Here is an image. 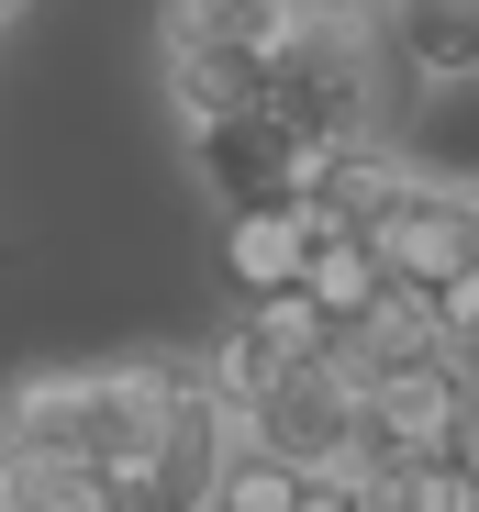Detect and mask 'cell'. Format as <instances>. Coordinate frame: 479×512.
Returning a JSON list of instances; mask_svg holds the SVG:
<instances>
[{"label": "cell", "instance_id": "1", "mask_svg": "<svg viewBox=\"0 0 479 512\" xmlns=\"http://www.w3.org/2000/svg\"><path fill=\"white\" fill-rule=\"evenodd\" d=\"M379 0H290V34L268 56V123L301 156H335L357 134H379Z\"/></svg>", "mask_w": 479, "mask_h": 512}, {"label": "cell", "instance_id": "2", "mask_svg": "<svg viewBox=\"0 0 479 512\" xmlns=\"http://www.w3.org/2000/svg\"><path fill=\"white\" fill-rule=\"evenodd\" d=\"M368 245H379L390 290L435 301V290L479 279V190H468V179H424V167H413V179H402V201L368 223Z\"/></svg>", "mask_w": 479, "mask_h": 512}, {"label": "cell", "instance_id": "3", "mask_svg": "<svg viewBox=\"0 0 479 512\" xmlns=\"http://www.w3.org/2000/svg\"><path fill=\"white\" fill-rule=\"evenodd\" d=\"M234 435L268 446L279 468H346V446H357V390H346L335 346H324V357H301V368H279L246 412H234Z\"/></svg>", "mask_w": 479, "mask_h": 512}, {"label": "cell", "instance_id": "4", "mask_svg": "<svg viewBox=\"0 0 479 512\" xmlns=\"http://www.w3.org/2000/svg\"><path fill=\"white\" fill-rule=\"evenodd\" d=\"M190 167H201V190L223 212H279V201H301V167L312 156L268 112H223V123H190Z\"/></svg>", "mask_w": 479, "mask_h": 512}, {"label": "cell", "instance_id": "5", "mask_svg": "<svg viewBox=\"0 0 479 512\" xmlns=\"http://www.w3.org/2000/svg\"><path fill=\"white\" fill-rule=\"evenodd\" d=\"M457 368H402V379H368L357 390V446H346V468H379V479H402L413 457H435L446 446V423H457Z\"/></svg>", "mask_w": 479, "mask_h": 512}, {"label": "cell", "instance_id": "6", "mask_svg": "<svg viewBox=\"0 0 479 512\" xmlns=\"http://www.w3.org/2000/svg\"><path fill=\"white\" fill-rule=\"evenodd\" d=\"M324 223H335V212L312 201V190L279 201V212H223V245H212V256H223V290H234V301L301 290V256H312V234H324Z\"/></svg>", "mask_w": 479, "mask_h": 512}, {"label": "cell", "instance_id": "7", "mask_svg": "<svg viewBox=\"0 0 479 512\" xmlns=\"http://www.w3.org/2000/svg\"><path fill=\"white\" fill-rule=\"evenodd\" d=\"M379 45L435 90H468L479 78V0H379Z\"/></svg>", "mask_w": 479, "mask_h": 512}, {"label": "cell", "instance_id": "8", "mask_svg": "<svg viewBox=\"0 0 479 512\" xmlns=\"http://www.w3.org/2000/svg\"><path fill=\"white\" fill-rule=\"evenodd\" d=\"M156 90H168L179 134L223 123V112H257L268 101V56H223V45H156Z\"/></svg>", "mask_w": 479, "mask_h": 512}, {"label": "cell", "instance_id": "9", "mask_svg": "<svg viewBox=\"0 0 479 512\" xmlns=\"http://www.w3.org/2000/svg\"><path fill=\"white\" fill-rule=\"evenodd\" d=\"M402 179H413V167L390 156L379 134H357V145H335V156H312V167H301V190L324 201V212H335L346 234H368V223H379L390 201H402Z\"/></svg>", "mask_w": 479, "mask_h": 512}, {"label": "cell", "instance_id": "10", "mask_svg": "<svg viewBox=\"0 0 479 512\" xmlns=\"http://www.w3.org/2000/svg\"><path fill=\"white\" fill-rule=\"evenodd\" d=\"M301 301L324 312L335 334H346L357 312H379V301H390L379 245H368V234H346V223H324V234H312V256H301Z\"/></svg>", "mask_w": 479, "mask_h": 512}, {"label": "cell", "instance_id": "11", "mask_svg": "<svg viewBox=\"0 0 479 512\" xmlns=\"http://www.w3.org/2000/svg\"><path fill=\"white\" fill-rule=\"evenodd\" d=\"M123 479H101L90 457H34V446H0V512H112Z\"/></svg>", "mask_w": 479, "mask_h": 512}, {"label": "cell", "instance_id": "12", "mask_svg": "<svg viewBox=\"0 0 479 512\" xmlns=\"http://www.w3.org/2000/svg\"><path fill=\"white\" fill-rule=\"evenodd\" d=\"M290 0H168V34L156 45H223V56H279Z\"/></svg>", "mask_w": 479, "mask_h": 512}, {"label": "cell", "instance_id": "13", "mask_svg": "<svg viewBox=\"0 0 479 512\" xmlns=\"http://www.w3.org/2000/svg\"><path fill=\"white\" fill-rule=\"evenodd\" d=\"M234 334H246V346H257L268 368H301V357H324V346H335V323L312 312L301 290H268V301H234Z\"/></svg>", "mask_w": 479, "mask_h": 512}, {"label": "cell", "instance_id": "14", "mask_svg": "<svg viewBox=\"0 0 479 512\" xmlns=\"http://www.w3.org/2000/svg\"><path fill=\"white\" fill-rule=\"evenodd\" d=\"M290 501H301V468H279L268 446H234V468L212 490V512H290Z\"/></svg>", "mask_w": 479, "mask_h": 512}, {"label": "cell", "instance_id": "15", "mask_svg": "<svg viewBox=\"0 0 479 512\" xmlns=\"http://www.w3.org/2000/svg\"><path fill=\"white\" fill-rule=\"evenodd\" d=\"M402 501H413V512H479V479L435 446V457H413V468H402Z\"/></svg>", "mask_w": 479, "mask_h": 512}, {"label": "cell", "instance_id": "16", "mask_svg": "<svg viewBox=\"0 0 479 512\" xmlns=\"http://www.w3.org/2000/svg\"><path fill=\"white\" fill-rule=\"evenodd\" d=\"M290 512H357L346 468H301V501H290Z\"/></svg>", "mask_w": 479, "mask_h": 512}, {"label": "cell", "instance_id": "17", "mask_svg": "<svg viewBox=\"0 0 479 512\" xmlns=\"http://www.w3.org/2000/svg\"><path fill=\"white\" fill-rule=\"evenodd\" d=\"M12 12H23V0H0V23H12Z\"/></svg>", "mask_w": 479, "mask_h": 512}, {"label": "cell", "instance_id": "18", "mask_svg": "<svg viewBox=\"0 0 479 512\" xmlns=\"http://www.w3.org/2000/svg\"><path fill=\"white\" fill-rule=\"evenodd\" d=\"M0 245H12V234H0Z\"/></svg>", "mask_w": 479, "mask_h": 512}]
</instances>
